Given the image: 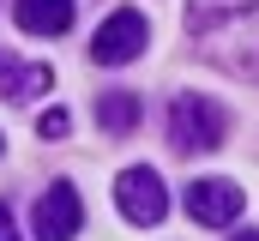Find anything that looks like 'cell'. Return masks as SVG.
I'll use <instances>...</instances> for the list:
<instances>
[{
    "mask_svg": "<svg viewBox=\"0 0 259 241\" xmlns=\"http://www.w3.org/2000/svg\"><path fill=\"white\" fill-rule=\"evenodd\" d=\"M223 109L211 103V97H199V91H181L175 103H169V115H163V133H169V145L181 151V157H199V151H217L223 145Z\"/></svg>",
    "mask_w": 259,
    "mask_h": 241,
    "instance_id": "obj_1",
    "label": "cell"
},
{
    "mask_svg": "<svg viewBox=\"0 0 259 241\" xmlns=\"http://www.w3.org/2000/svg\"><path fill=\"white\" fill-rule=\"evenodd\" d=\"M115 205H121V217H127V223L151 229V223H163V217H169V187H163L157 169L133 163V169H121V181H115Z\"/></svg>",
    "mask_w": 259,
    "mask_h": 241,
    "instance_id": "obj_2",
    "label": "cell"
},
{
    "mask_svg": "<svg viewBox=\"0 0 259 241\" xmlns=\"http://www.w3.org/2000/svg\"><path fill=\"white\" fill-rule=\"evenodd\" d=\"M145 12H133V6H121V12H109L103 24H97V43H91V60L97 66H127V60L145 55Z\"/></svg>",
    "mask_w": 259,
    "mask_h": 241,
    "instance_id": "obj_3",
    "label": "cell"
},
{
    "mask_svg": "<svg viewBox=\"0 0 259 241\" xmlns=\"http://www.w3.org/2000/svg\"><path fill=\"white\" fill-rule=\"evenodd\" d=\"M78 223H84V199H78V187H66V181H55V187L36 199V211H30L36 241H72Z\"/></svg>",
    "mask_w": 259,
    "mask_h": 241,
    "instance_id": "obj_4",
    "label": "cell"
},
{
    "mask_svg": "<svg viewBox=\"0 0 259 241\" xmlns=\"http://www.w3.org/2000/svg\"><path fill=\"white\" fill-rule=\"evenodd\" d=\"M241 205H247V193H241L235 181H193V187H187V217L205 223V229L235 223V217H241Z\"/></svg>",
    "mask_w": 259,
    "mask_h": 241,
    "instance_id": "obj_5",
    "label": "cell"
},
{
    "mask_svg": "<svg viewBox=\"0 0 259 241\" xmlns=\"http://www.w3.org/2000/svg\"><path fill=\"white\" fill-rule=\"evenodd\" d=\"M72 12H78V0H18L12 6L18 30H30V36H61V30H72Z\"/></svg>",
    "mask_w": 259,
    "mask_h": 241,
    "instance_id": "obj_6",
    "label": "cell"
},
{
    "mask_svg": "<svg viewBox=\"0 0 259 241\" xmlns=\"http://www.w3.org/2000/svg\"><path fill=\"white\" fill-rule=\"evenodd\" d=\"M97 127H103L109 139H127L133 127H139V97H133V91H103V97H97Z\"/></svg>",
    "mask_w": 259,
    "mask_h": 241,
    "instance_id": "obj_7",
    "label": "cell"
},
{
    "mask_svg": "<svg viewBox=\"0 0 259 241\" xmlns=\"http://www.w3.org/2000/svg\"><path fill=\"white\" fill-rule=\"evenodd\" d=\"M49 85H55V72L30 60V66H6V78H0V97H6V103H36Z\"/></svg>",
    "mask_w": 259,
    "mask_h": 241,
    "instance_id": "obj_8",
    "label": "cell"
},
{
    "mask_svg": "<svg viewBox=\"0 0 259 241\" xmlns=\"http://www.w3.org/2000/svg\"><path fill=\"white\" fill-rule=\"evenodd\" d=\"M241 12H253V0H187V24L193 30H217V24H229Z\"/></svg>",
    "mask_w": 259,
    "mask_h": 241,
    "instance_id": "obj_9",
    "label": "cell"
},
{
    "mask_svg": "<svg viewBox=\"0 0 259 241\" xmlns=\"http://www.w3.org/2000/svg\"><path fill=\"white\" fill-rule=\"evenodd\" d=\"M36 133H42V139H66V133H72V115H66V109H42Z\"/></svg>",
    "mask_w": 259,
    "mask_h": 241,
    "instance_id": "obj_10",
    "label": "cell"
},
{
    "mask_svg": "<svg viewBox=\"0 0 259 241\" xmlns=\"http://www.w3.org/2000/svg\"><path fill=\"white\" fill-rule=\"evenodd\" d=\"M0 241H18V223H12V211L0 205Z\"/></svg>",
    "mask_w": 259,
    "mask_h": 241,
    "instance_id": "obj_11",
    "label": "cell"
},
{
    "mask_svg": "<svg viewBox=\"0 0 259 241\" xmlns=\"http://www.w3.org/2000/svg\"><path fill=\"white\" fill-rule=\"evenodd\" d=\"M229 241H259V229H241V235H229Z\"/></svg>",
    "mask_w": 259,
    "mask_h": 241,
    "instance_id": "obj_12",
    "label": "cell"
},
{
    "mask_svg": "<svg viewBox=\"0 0 259 241\" xmlns=\"http://www.w3.org/2000/svg\"><path fill=\"white\" fill-rule=\"evenodd\" d=\"M0 78H6V55H0Z\"/></svg>",
    "mask_w": 259,
    "mask_h": 241,
    "instance_id": "obj_13",
    "label": "cell"
},
{
    "mask_svg": "<svg viewBox=\"0 0 259 241\" xmlns=\"http://www.w3.org/2000/svg\"><path fill=\"white\" fill-rule=\"evenodd\" d=\"M0 151H6V145H0Z\"/></svg>",
    "mask_w": 259,
    "mask_h": 241,
    "instance_id": "obj_14",
    "label": "cell"
}]
</instances>
